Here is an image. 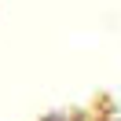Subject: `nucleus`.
I'll use <instances>...</instances> for the list:
<instances>
[{
  "mask_svg": "<svg viewBox=\"0 0 121 121\" xmlns=\"http://www.w3.org/2000/svg\"><path fill=\"white\" fill-rule=\"evenodd\" d=\"M44 121H88L84 114H55V117H44Z\"/></svg>",
  "mask_w": 121,
  "mask_h": 121,
  "instance_id": "obj_1",
  "label": "nucleus"
}]
</instances>
